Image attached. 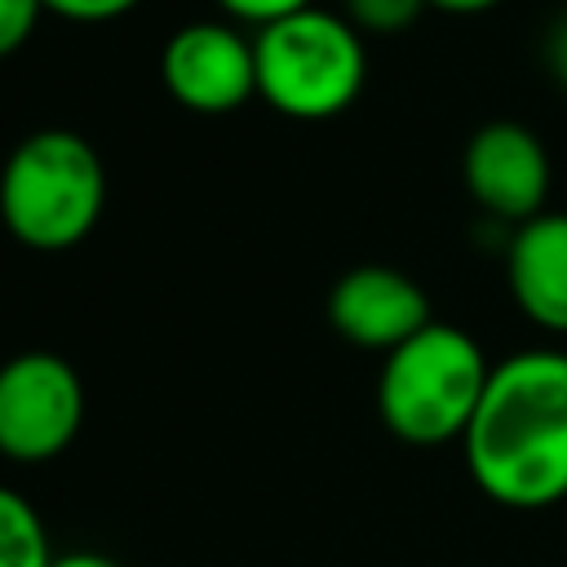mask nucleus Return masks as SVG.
Segmentation results:
<instances>
[{
	"label": "nucleus",
	"instance_id": "17",
	"mask_svg": "<svg viewBox=\"0 0 567 567\" xmlns=\"http://www.w3.org/2000/svg\"><path fill=\"white\" fill-rule=\"evenodd\" d=\"M505 0H430V9H443V13H487Z\"/></svg>",
	"mask_w": 567,
	"mask_h": 567
},
{
	"label": "nucleus",
	"instance_id": "3",
	"mask_svg": "<svg viewBox=\"0 0 567 567\" xmlns=\"http://www.w3.org/2000/svg\"><path fill=\"white\" fill-rule=\"evenodd\" d=\"M106 208V168L71 128H35L0 168V221L35 248L62 252L89 239Z\"/></svg>",
	"mask_w": 567,
	"mask_h": 567
},
{
	"label": "nucleus",
	"instance_id": "12",
	"mask_svg": "<svg viewBox=\"0 0 567 567\" xmlns=\"http://www.w3.org/2000/svg\"><path fill=\"white\" fill-rule=\"evenodd\" d=\"M49 13L44 0H0V62L13 58Z\"/></svg>",
	"mask_w": 567,
	"mask_h": 567
},
{
	"label": "nucleus",
	"instance_id": "7",
	"mask_svg": "<svg viewBox=\"0 0 567 567\" xmlns=\"http://www.w3.org/2000/svg\"><path fill=\"white\" fill-rule=\"evenodd\" d=\"M159 80L173 102L199 115L239 111L257 97V53L226 22H186L159 49Z\"/></svg>",
	"mask_w": 567,
	"mask_h": 567
},
{
	"label": "nucleus",
	"instance_id": "14",
	"mask_svg": "<svg viewBox=\"0 0 567 567\" xmlns=\"http://www.w3.org/2000/svg\"><path fill=\"white\" fill-rule=\"evenodd\" d=\"M49 13L66 18V22H115L128 9H137L142 0H44Z\"/></svg>",
	"mask_w": 567,
	"mask_h": 567
},
{
	"label": "nucleus",
	"instance_id": "10",
	"mask_svg": "<svg viewBox=\"0 0 567 567\" xmlns=\"http://www.w3.org/2000/svg\"><path fill=\"white\" fill-rule=\"evenodd\" d=\"M49 563L53 549L35 505L22 492L0 487V567H49Z\"/></svg>",
	"mask_w": 567,
	"mask_h": 567
},
{
	"label": "nucleus",
	"instance_id": "6",
	"mask_svg": "<svg viewBox=\"0 0 567 567\" xmlns=\"http://www.w3.org/2000/svg\"><path fill=\"white\" fill-rule=\"evenodd\" d=\"M461 182L487 217L523 226L545 213L554 164L536 128L523 120H487L461 151Z\"/></svg>",
	"mask_w": 567,
	"mask_h": 567
},
{
	"label": "nucleus",
	"instance_id": "16",
	"mask_svg": "<svg viewBox=\"0 0 567 567\" xmlns=\"http://www.w3.org/2000/svg\"><path fill=\"white\" fill-rule=\"evenodd\" d=\"M49 567H120V563L97 554V549H71V554H53Z\"/></svg>",
	"mask_w": 567,
	"mask_h": 567
},
{
	"label": "nucleus",
	"instance_id": "4",
	"mask_svg": "<svg viewBox=\"0 0 567 567\" xmlns=\"http://www.w3.org/2000/svg\"><path fill=\"white\" fill-rule=\"evenodd\" d=\"M257 53V97L288 120L341 115L368 80L363 35L346 13L319 4L279 18L252 35Z\"/></svg>",
	"mask_w": 567,
	"mask_h": 567
},
{
	"label": "nucleus",
	"instance_id": "8",
	"mask_svg": "<svg viewBox=\"0 0 567 567\" xmlns=\"http://www.w3.org/2000/svg\"><path fill=\"white\" fill-rule=\"evenodd\" d=\"M328 323L350 346L390 354L408 337H416L425 323H434V315H430L425 288L412 275H403L394 266H381V261H368V266L346 270L332 284Z\"/></svg>",
	"mask_w": 567,
	"mask_h": 567
},
{
	"label": "nucleus",
	"instance_id": "15",
	"mask_svg": "<svg viewBox=\"0 0 567 567\" xmlns=\"http://www.w3.org/2000/svg\"><path fill=\"white\" fill-rule=\"evenodd\" d=\"M545 53H549V71L567 84V18L549 31V49H545Z\"/></svg>",
	"mask_w": 567,
	"mask_h": 567
},
{
	"label": "nucleus",
	"instance_id": "1",
	"mask_svg": "<svg viewBox=\"0 0 567 567\" xmlns=\"http://www.w3.org/2000/svg\"><path fill=\"white\" fill-rule=\"evenodd\" d=\"M474 487L505 509H549L567 496V350H518L492 363L461 439Z\"/></svg>",
	"mask_w": 567,
	"mask_h": 567
},
{
	"label": "nucleus",
	"instance_id": "2",
	"mask_svg": "<svg viewBox=\"0 0 567 567\" xmlns=\"http://www.w3.org/2000/svg\"><path fill=\"white\" fill-rule=\"evenodd\" d=\"M492 363L483 346L456 323H425L385 354L377 377V412L408 447L461 443L487 390Z\"/></svg>",
	"mask_w": 567,
	"mask_h": 567
},
{
	"label": "nucleus",
	"instance_id": "13",
	"mask_svg": "<svg viewBox=\"0 0 567 567\" xmlns=\"http://www.w3.org/2000/svg\"><path fill=\"white\" fill-rule=\"evenodd\" d=\"M230 18H239V22H248V27H270V22H279V18H292V13H301V9H310L315 0H217Z\"/></svg>",
	"mask_w": 567,
	"mask_h": 567
},
{
	"label": "nucleus",
	"instance_id": "9",
	"mask_svg": "<svg viewBox=\"0 0 567 567\" xmlns=\"http://www.w3.org/2000/svg\"><path fill=\"white\" fill-rule=\"evenodd\" d=\"M505 284L514 306L545 332L567 337V213L545 208L514 226L505 248Z\"/></svg>",
	"mask_w": 567,
	"mask_h": 567
},
{
	"label": "nucleus",
	"instance_id": "5",
	"mask_svg": "<svg viewBox=\"0 0 567 567\" xmlns=\"http://www.w3.org/2000/svg\"><path fill=\"white\" fill-rule=\"evenodd\" d=\"M84 425L80 372L49 350H27L0 363V456L40 465L62 456Z\"/></svg>",
	"mask_w": 567,
	"mask_h": 567
},
{
	"label": "nucleus",
	"instance_id": "11",
	"mask_svg": "<svg viewBox=\"0 0 567 567\" xmlns=\"http://www.w3.org/2000/svg\"><path fill=\"white\" fill-rule=\"evenodd\" d=\"M341 4H346V18H350V27L359 35L363 31L399 35V31H408L430 9V0H341Z\"/></svg>",
	"mask_w": 567,
	"mask_h": 567
}]
</instances>
